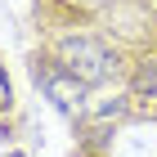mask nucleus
Wrapping results in <instances>:
<instances>
[{"label":"nucleus","instance_id":"1","mask_svg":"<svg viewBox=\"0 0 157 157\" xmlns=\"http://www.w3.org/2000/svg\"><path fill=\"white\" fill-rule=\"evenodd\" d=\"M59 67L67 76H76L81 85H99V81L112 76L117 59H112V49L103 45V40H94V36H67V40H59Z\"/></svg>","mask_w":157,"mask_h":157},{"label":"nucleus","instance_id":"2","mask_svg":"<svg viewBox=\"0 0 157 157\" xmlns=\"http://www.w3.org/2000/svg\"><path fill=\"white\" fill-rule=\"evenodd\" d=\"M36 81L45 85V94L54 99L63 112H76V108H81V90H85V85L76 81V76H67L63 67H59V72H36Z\"/></svg>","mask_w":157,"mask_h":157},{"label":"nucleus","instance_id":"4","mask_svg":"<svg viewBox=\"0 0 157 157\" xmlns=\"http://www.w3.org/2000/svg\"><path fill=\"white\" fill-rule=\"evenodd\" d=\"M9 157H23V153H9Z\"/></svg>","mask_w":157,"mask_h":157},{"label":"nucleus","instance_id":"3","mask_svg":"<svg viewBox=\"0 0 157 157\" xmlns=\"http://www.w3.org/2000/svg\"><path fill=\"white\" fill-rule=\"evenodd\" d=\"M13 103V90H9V81H5V67H0V108H9Z\"/></svg>","mask_w":157,"mask_h":157}]
</instances>
